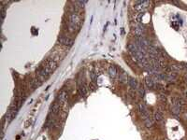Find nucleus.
Listing matches in <instances>:
<instances>
[{"instance_id":"obj_7","label":"nucleus","mask_w":187,"mask_h":140,"mask_svg":"<svg viewBox=\"0 0 187 140\" xmlns=\"http://www.w3.org/2000/svg\"><path fill=\"white\" fill-rule=\"evenodd\" d=\"M78 91H79V93H80L81 96L85 97L86 95H87V89L85 88L84 84H80V85H79Z\"/></svg>"},{"instance_id":"obj_2","label":"nucleus","mask_w":187,"mask_h":140,"mask_svg":"<svg viewBox=\"0 0 187 140\" xmlns=\"http://www.w3.org/2000/svg\"><path fill=\"white\" fill-rule=\"evenodd\" d=\"M172 112L174 113L175 115H178L180 114V112L182 110V105H183V101L181 99V98H177L175 97L172 99Z\"/></svg>"},{"instance_id":"obj_9","label":"nucleus","mask_w":187,"mask_h":140,"mask_svg":"<svg viewBox=\"0 0 187 140\" xmlns=\"http://www.w3.org/2000/svg\"><path fill=\"white\" fill-rule=\"evenodd\" d=\"M164 119V115H163V113L159 111V110H157L155 111L154 113V120H156L157 122H162Z\"/></svg>"},{"instance_id":"obj_11","label":"nucleus","mask_w":187,"mask_h":140,"mask_svg":"<svg viewBox=\"0 0 187 140\" xmlns=\"http://www.w3.org/2000/svg\"><path fill=\"white\" fill-rule=\"evenodd\" d=\"M108 75H110V78H115V76L117 75V70H116V67L111 66H110V68H108Z\"/></svg>"},{"instance_id":"obj_14","label":"nucleus","mask_w":187,"mask_h":140,"mask_svg":"<svg viewBox=\"0 0 187 140\" xmlns=\"http://www.w3.org/2000/svg\"><path fill=\"white\" fill-rule=\"evenodd\" d=\"M89 89L91 90V91H95L96 89V87L95 84H94V83H90V84H89Z\"/></svg>"},{"instance_id":"obj_1","label":"nucleus","mask_w":187,"mask_h":140,"mask_svg":"<svg viewBox=\"0 0 187 140\" xmlns=\"http://www.w3.org/2000/svg\"><path fill=\"white\" fill-rule=\"evenodd\" d=\"M81 26V20L77 13H71L69 15V27L71 30H79Z\"/></svg>"},{"instance_id":"obj_13","label":"nucleus","mask_w":187,"mask_h":140,"mask_svg":"<svg viewBox=\"0 0 187 140\" xmlns=\"http://www.w3.org/2000/svg\"><path fill=\"white\" fill-rule=\"evenodd\" d=\"M183 67H184V66H182V65H173V66H172V68H173V69H176V70L182 69Z\"/></svg>"},{"instance_id":"obj_17","label":"nucleus","mask_w":187,"mask_h":140,"mask_svg":"<svg viewBox=\"0 0 187 140\" xmlns=\"http://www.w3.org/2000/svg\"><path fill=\"white\" fill-rule=\"evenodd\" d=\"M185 68H186V69H187V66H185Z\"/></svg>"},{"instance_id":"obj_6","label":"nucleus","mask_w":187,"mask_h":140,"mask_svg":"<svg viewBox=\"0 0 187 140\" xmlns=\"http://www.w3.org/2000/svg\"><path fill=\"white\" fill-rule=\"evenodd\" d=\"M58 41L61 44L63 45H66V46H72L73 45V40L72 39H70L69 37H60L59 39H58Z\"/></svg>"},{"instance_id":"obj_3","label":"nucleus","mask_w":187,"mask_h":140,"mask_svg":"<svg viewBox=\"0 0 187 140\" xmlns=\"http://www.w3.org/2000/svg\"><path fill=\"white\" fill-rule=\"evenodd\" d=\"M138 109H140V113L142 117V119H143V120H144V122H147L148 120H151V116H150V113L148 111L147 108L145 107V105L140 104L138 105Z\"/></svg>"},{"instance_id":"obj_8","label":"nucleus","mask_w":187,"mask_h":140,"mask_svg":"<svg viewBox=\"0 0 187 140\" xmlns=\"http://www.w3.org/2000/svg\"><path fill=\"white\" fill-rule=\"evenodd\" d=\"M145 81H146V84L149 87V88H153L155 86V81L152 77H147L145 78Z\"/></svg>"},{"instance_id":"obj_15","label":"nucleus","mask_w":187,"mask_h":140,"mask_svg":"<svg viewBox=\"0 0 187 140\" xmlns=\"http://www.w3.org/2000/svg\"><path fill=\"white\" fill-rule=\"evenodd\" d=\"M1 16H2V20L5 17V7H1Z\"/></svg>"},{"instance_id":"obj_12","label":"nucleus","mask_w":187,"mask_h":140,"mask_svg":"<svg viewBox=\"0 0 187 140\" xmlns=\"http://www.w3.org/2000/svg\"><path fill=\"white\" fill-rule=\"evenodd\" d=\"M138 93H140V96H144V94H145V90H144L143 86H142V85H140V88H138Z\"/></svg>"},{"instance_id":"obj_10","label":"nucleus","mask_w":187,"mask_h":140,"mask_svg":"<svg viewBox=\"0 0 187 140\" xmlns=\"http://www.w3.org/2000/svg\"><path fill=\"white\" fill-rule=\"evenodd\" d=\"M128 84H129V86L131 87L132 89H138V81H137V79H135V78H129V80H128Z\"/></svg>"},{"instance_id":"obj_5","label":"nucleus","mask_w":187,"mask_h":140,"mask_svg":"<svg viewBox=\"0 0 187 140\" xmlns=\"http://www.w3.org/2000/svg\"><path fill=\"white\" fill-rule=\"evenodd\" d=\"M134 32H135V35H136V37H142V34L144 32L143 25L141 24H137L136 22V25H135V27H134Z\"/></svg>"},{"instance_id":"obj_16","label":"nucleus","mask_w":187,"mask_h":140,"mask_svg":"<svg viewBox=\"0 0 187 140\" xmlns=\"http://www.w3.org/2000/svg\"><path fill=\"white\" fill-rule=\"evenodd\" d=\"M91 76H92V79H93V81L95 82V81H96V77L95 73H92V74H91Z\"/></svg>"},{"instance_id":"obj_4","label":"nucleus","mask_w":187,"mask_h":140,"mask_svg":"<svg viewBox=\"0 0 187 140\" xmlns=\"http://www.w3.org/2000/svg\"><path fill=\"white\" fill-rule=\"evenodd\" d=\"M149 4H150L149 1H137L136 5H135V9L138 11H140V12H143Z\"/></svg>"}]
</instances>
